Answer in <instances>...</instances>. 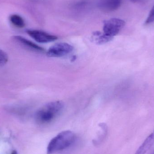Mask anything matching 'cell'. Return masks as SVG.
<instances>
[{
  "mask_svg": "<svg viewBox=\"0 0 154 154\" xmlns=\"http://www.w3.org/2000/svg\"><path fill=\"white\" fill-rule=\"evenodd\" d=\"M125 25L124 20L119 18H113L106 20L103 22V34L113 39Z\"/></svg>",
  "mask_w": 154,
  "mask_h": 154,
  "instance_id": "3957f363",
  "label": "cell"
},
{
  "mask_svg": "<svg viewBox=\"0 0 154 154\" xmlns=\"http://www.w3.org/2000/svg\"><path fill=\"white\" fill-rule=\"evenodd\" d=\"M74 49L72 45L66 42L56 43L51 46L47 52L48 57H60L68 55Z\"/></svg>",
  "mask_w": 154,
  "mask_h": 154,
  "instance_id": "277c9868",
  "label": "cell"
},
{
  "mask_svg": "<svg viewBox=\"0 0 154 154\" xmlns=\"http://www.w3.org/2000/svg\"><path fill=\"white\" fill-rule=\"evenodd\" d=\"M153 22H154V5L150 10V12L145 22V24L147 25Z\"/></svg>",
  "mask_w": 154,
  "mask_h": 154,
  "instance_id": "7c38bea8",
  "label": "cell"
},
{
  "mask_svg": "<svg viewBox=\"0 0 154 154\" xmlns=\"http://www.w3.org/2000/svg\"><path fill=\"white\" fill-rule=\"evenodd\" d=\"M64 107V104L60 101L49 102L37 111L36 120L41 124L51 123L62 112Z\"/></svg>",
  "mask_w": 154,
  "mask_h": 154,
  "instance_id": "7a4b0ae2",
  "label": "cell"
},
{
  "mask_svg": "<svg viewBox=\"0 0 154 154\" xmlns=\"http://www.w3.org/2000/svg\"><path fill=\"white\" fill-rule=\"evenodd\" d=\"M10 22L11 23L18 28H23L25 26V23L23 18L17 14H12L10 16Z\"/></svg>",
  "mask_w": 154,
  "mask_h": 154,
  "instance_id": "30bf717a",
  "label": "cell"
},
{
  "mask_svg": "<svg viewBox=\"0 0 154 154\" xmlns=\"http://www.w3.org/2000/svg\"><path fill=\"white\" fill-rule=\"evenodd\" d=\"M129 1L132 2L137 3L138 2H140L141 0H129Z\"/></svg>",
  "mask_w": 154,
  "mask_h": 154,
  "instance_id": "4fadbf2b",
  "label": "cell"
},
{
  "mask_svg": "<svg viewBox=\"0 0 154 154\" xmlns=\"http://www.w3.org/2000/svg\"><path fill=\"white\" fill-rule=\"evenodd\" d=\"M8 60L7 54L2 50L0 49V66H4Z\"/></svg>",
  "mask_w": 154,
  "mask_h": 154,
  "instance_id": "8fae6325",
  "label": "cell"
},
{
  "mask_svg": "<svg viewBox=\"0 0 154 154\" xmlns=\"http://www.w3.org/2000/svg\"><path fill=\"white\" fill-rule=\"evenodd\" d=\"M28 35L39 43H45L57 40V37L39 30L29 29L26 31Z\"/></svg>",
  "mask_w": 154,
  "mask_h": 154,
  "instance_id": "5b68a950",
  "label": "cell"
},
{
  "mask_svg": "<svg viewBox=\"0 0 154 154\" xmlns=\"http://www.w3.org/2000/svg\"><path fill=\"white\" fill-rule=\"evenodd\" d=\"M14 38L16 41L31 50L36 52H42L44 51L43 48L22 36H15Z\"/></svg>",
  "mask_w": 154,
  "mask_h": 154,
  "instance_id": "52a82bcc",
  "label": "cell"
},
{
  "mask_svg": "<svg viewBox=\"0 0 154 154\" xmlns=\"http://www.w3.org/2000/svg\"><path fill=\"white\" fill-rule=\"evenodd\" d=\"M11 154H17V152H16V151H15V150H14V151L12 152Z\"/></svg>",
  "mask_w": 154,
  "mask_h": 154,
  "instance_id": "5bb4252c",
  "label": "cell"
},
{
  "mask_svg": "<svg viewBox=\"0 0 154 154\" xmlns=\"http://www.w3.org/2000/svg\"><path fill=\"white\" fill-rule=\"evenodd\" d=\"M154 145V131L145 139L135 154H145Z\"/></svg>",
  "mask_w": 154,
  "mask_h": 154,
  "instance_id": "ba28073f",
  "label": "cell"
},
{
  "mask_svg": "<svg viewBox=\"0 0 154 154\" xmlns=\"http://www.w3.org/2000/svg\"><path fill=\"white\" fill-rule=\"evenodd\" d=\"M75 140V135L69 130L62 131L52 138L47 147V154H54L70 147Z\"/></svg>",
  "mask_w": 154,
  "mask_h": 154,
  "instance_id": "6da1fadb",
  "label": "cell"
},
{
  "mask_svg": "<svg viewBox=\"0 0 154 154\" xmlns=\"http://www.w3.org/2000/svg\"><path fill=\"white\" fill-rule=\"evenodd\" d=\"M121 3L122 0H100L98 6L103 11L111 12L117 10Z\"/></svg>",
  "mask_w": 154,
  "mask_h": 154,
  "instance_id": "8992f818",
  "label": "cell"
},
{
  "mask_svg": "<svg viewBox=\"0 0 154 154\" xmlns=\"http://www.w3.org/2000/svg\"><path fill=\"white\" fill-rule=\"evenodd\" d=\"M92 40L98 45H102L106 44L112 39L104 35L102 32L100 31H96L92 33Z\"/></svg>",
  "mask_w": 154,
  "mask_h": 154,
  "instance_id": "9c48e42d",
  "label": "cell"
},
{
  "mask_svg": "<svg viewBox=\"0 0 154 154\" xmlns=\"http://www.w3.org/2000/svg\"><path fill=\"white\" fill-rule=\"evenodd\" d=\"M154 154V152L153 153V154Z\"/></svg>",
  "mask_w": 154,
  "mask_h": 154,
  "instance_id": "9a60e30c",
  "label": "cell"
}]
</instances>
